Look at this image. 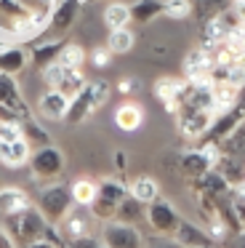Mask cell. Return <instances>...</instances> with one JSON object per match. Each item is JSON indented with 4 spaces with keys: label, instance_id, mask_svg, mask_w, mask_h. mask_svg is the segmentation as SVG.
<instances>
[{
    "label": "cell",
    "instance_id": "cell-10",
    "mask_svg": "<svg viewBox=\"0 0 245 248\" xmlns=\"http://www.w3.org/2000/svg\"><path fill=\"white\" fill-rule=\"evenodd\" d=\"M93 214H91V208H85V205H72L69 208V214L61 219V224L56 227L59 235L67 237L69 243L80 240V237H88L91 235V224H93Z\"/></svg>",
    "mask_w": 245,
    "mask_h": 248
},
{
    "label": "cell",
    "instance_id": "cell-40",
    "mask_svg": "<svg viewBox=\"0 0 245 248\" xmlns=\"http://www.w3.org/2000/svg\"><path fill=\"white\" fill-rule=\"evenodd\" d=\"M133 88H136V83H133L131 78H122V80L117 83V91H120V93H131Z\"/></svg>",
    "mask_w": 245,
    "mask_h": 248
},
{
    "label": "cell",
    "instance_id": "cell-4",
    "mask_svg": "<svg viewBox=\"0 0 245 248\" xmlns=\"http://www.w3.org/2000/svg\"><path fill=\"white\" fill-rule=\"evenodd\" d=\"M128 198V187L120 182V179H101L99 182V192H96V200L91 203V214H93L96 221H109L115 219L117 205Z\"/></svg>",
    "mask_w": 245,
    "mask_h": 248
},
{
    "label": "cell",
    "instance_id": "cell-32",
    "mask_svg": "<svg viewBox=\"0 0 245 248\" xmlns=\"http://www.w3.org/2000/svg\"><path fill=\"white\" fill-rule=\"evenodd\" d=\"M189 14H192V0H163V16L181 22Z\"/></svg>",
    "mask_w": 245,
    "mask_h": 248
},
{
    "label": "cell",
    "instance_id": "cell-5",
    "mask_svg": "<svg viewBox=\"0 0 245 248\" xmlns=\"http://www.w3.org/2000/svg\"><path fill=\"white\" fill-rule=\"evenodd\" d=\"M30 168H32V176L40 179V182H56L64 173V168H67V157H64V152L59 147L43 144L32 152Z\"/></svg>",
    "mask_w": 245,
    "mask_h": 248
},
{
    "label": "cell",
    "instance_id": "cell-21",
    "mask_svg": "<svg viewBox=\"0 0 245 248\" xmlns=\"http://www.w3.org/2000/svg\"><path fill=\"white\" fill-rule=\"evenodd\" d=\"M240 91H243V88L232 86V83H227V80H216V83H213L216 115H221V112H227V109L237 107V104H240Z\"/></svg>",
    "mask_w": 245,
    "mask_h": 248
},
{
    "label": "cell",
    "instance_id": "cell-11",
    "mask_svg": "<svg viewBox=\"0 0 245 248\" xmlns=\"http://www.w3.org/2000/svg\"><path fill=\"white\" fill-rule=\"evenodd\" d=\"M213 67H216V54H211L208 48H195L186 54L184 64H181V70H184V80L189 83H200V80H211V72Z\"/></svg>",
    "mask_w": 245,
    "mask_h": 248
},
{
    "label": "cell",
    "instance_id": "cell-15",
    "mask_svg": "<svg viewBox=\"0 0 245 248\" xmlns=\"http://www.w3.org/2000/svg\"><path fill=\"white\" fill-rule=\"evenodd\" d=\"M0 107H8V109H16V112L21 115V118H32L30 115V107H27L24 96H21L19 91V83H16L14 75H5V72H0Z\"/></svg>",
    "mask_w": 245,
    "mask_h": 248
},
{
    "label": "cell",
    "instance_id": "cell-30",
    "mask_svg": "<svg viewBox=\"0 0 245 248\" xmlns=\"http://www.w3.org/2000/svg\"><path fill=\"white\" fill-rule=\"evenodd\" d=\"M59 64L69 67V70H83L85 64V51L77 43H64V48L59 51Z\"/></svg>",
    "mask_w": 245,
    "mask_h": 248
},
{
    "label": "cell",
    "instance_id": "cell-13",
    "mask_svg": "<svg viewBox=\"0 0 245 248\" xmlns=\"http://www.w3.org/2000/svg\"><path fill=\"white\" fill-rule=\"evenodd\" d=\"M184 91H186V80H179V78H160V80H154V96L163 102L165 112L170 115L179 112Z\"/></svg>",
    "mask_w": 245,
    "mask_h": 248
},
{
    "label": "cell",
    "instance_id": "cell-14",
    "mask_svg": "<svg viewBox=\"0 0 245 248\" xmlns=\"http://www.w3.org/2000/svg\"><path fill=\"white\" fill-rule=\"evenodd\" d=\"M30 157H32V147L24 136L19 139H0V163L8 168H21V166H30Z\"/></svg>",
    "mask_w": 245,
    "mask_h": 248
},
{
    "label": "cell",
    "instance_id": "cell-29",
    "mask_svg": "<svg viewBox=\"0 0 245 248\" xmlns=\"http://www.w3.org/2000/svg\"><path fill=\"white\" fill-rule=\"evenodd\" d=\"M131 14H133V22L149 24L152 19H157L163 14V3L160 0H138V3L131 6Z\"/></svg>",
    "mask_w": 245,
    "mask_h": 248
},
{
    "label": "cell",
    "instance_id": "cell-27",
    "mask_svg": "<svg viewBox=\"0 0 245 248\" xmlns=\"http://www.w3.org/2000/svg\"><path fill=\"white\" fill-rule=\"evenodd\" d=\"M128 192L133 195L136 200H141V203H152V200H157L160 198V184H157V179L154 176H136L131 182V187H128Z\"/></svg>",
    "mask_w": 245,
    "mask_h": 248
},
{
    "label": "cell",
    "instance_id": "cell-31",
    "mask_svg": "<svg viewBox=\"0 0 245 248\" xmlns=\"http://www.w3.org/2000/svg\"><path fill=\"white\" fill-rule=\"evenodd\" d=\"M234 0H192V11L197 14V16L208 19L213 16V14H221L227 11V8H232Z\"/></svg>",
    "mask_w": 245,
    "mask_h": 248
},
{
    "label": "cell",
    "instance_id": "cell-33",
    "mask_svg": "<svg viewBox=\"0 0 245 248\" xmlns=\"http://www.w3.org/2000/svg\"><path fill=\"white\" fill-rule=\"evenodd\" d=\"M21 131H24V139L30 141V144L35 141V144L43 147V144H48V139H51V136H48V131L43 128L37 120H32V118H27L24 123H21Z\"/></svg>",
    "mask_w": 245,
    "mask_h": 248
},
{
    "label": "cell",
    "instance_id": "cell-12",
    "mask_svg": "<svg viewBox=\"0 0 245 248\" xmlns=\"http://www.w3.org/2000/svg\"><path fill=\"white\" fill-rule=\"evenodd\" d=\"M32 64V54L24 43H3L0 46V72L19 75Z\"/></svg>",
    "mask_w": 245,
    "mask_h": 248
},
{
    "label": "cell",
    "instance_id": "cell-18",
    "mask_svg": "<svg viewBox=\"0 0 245 248\" xmlns=\"http://www.w3.org/2000/svg\"><path fill=\"white\" fill-rule=\"evenodd\" d=\"M32 8L24 0H0V32H14V27L30 14Z\"/></svg>",
    "mask_w": 245,
    "mask_h": 248
},
{
    "label": "cell",
    "instance_id": "cell-23",
    "mask_svg": "<svg viewBox=\"0 0 245 248\" xmlns=\"http://www.w3.org/2000/svg\"><path fill=\"white\" fill-rule=\"evenodd\" d=\"M115 219L117 221H125V224H141V221H147V203L136 200L131 192H128V198L117 205Z\"/></svg>",
    "mask_w": 245,
    "mask_h": 248
},
{
    "label": "cell",
    "instance_id": "cell-22",
    "mask_svg": "<svg viewBox=\"0 0 245 248\" xmlns=\"http://www.w3.org/2000/svg\"><path fill=\"white\" fill-rule=\"evenodd\" d=\"M69 192H72L75 205L91 208V203L96 200V192H99V182H96L93 176H77L72 184H69Z\"/></svg>",
    "mask_w": 245,
    "mask_h": 248
},
{
    "label": "cell",
    "instance_id": "cell-43",
    "mask_svg": "<svg viewBox=\"0 0 245 248\" xmlns=\"http://www.w3.org/2000/svg\"><path fill=\"white\" fill-rule=\"evenodd\" d=\"M234 3H245V0H234Z\"/></svg>",
    "mask_w": 245,
    "mask_h": 248
},
{
    "label": "cell",
    "instance_id": "cell-37",
    "mask_svg": "<svg viewBox=\"0 0 245 248\" xmlns=\"http://www.w3.org/2000/svg\"><path fill=\"white\" fill-rule=\"evenodd\" d=\"M224 248H245V230H237L232 237H227Z\"/></svg>",
    "mask_w": 245,
    "mask_h": 248
},
{
    "label": "cell",
    "instance_id": "cell-19",
    "mask_svg": "<svg viewBox=\"0 0 245 248\" xmlns=\"http://www.w3.org/2000/svg\"><path fill=\"white\" fill-rule=\"evenodd\" d=\"M30 205L32 200L21 187H0V214L3 216H14L19 211L30 208Z\"/></svg>",
    "mask_w": 245,
    "mask_h": 248
},
{
    "label": "cell",
    "instance_id": "cell-1",
    "mask_svg": "<svg viewBox=\"0 0 245 248\" xmlns=\"http://www.w3.org/2000/svg\"><path fill=\"white\" fill-rule=\"evenodd\" d=\"M8 235L14 237L16 248H24L35 240H59V230L40 214V208L35 203L30 208L19 211V214L8 216Z\"/></svg>",
    "mask_w": 245,
    "mask_h": 248
},
{
    "label": "cell",
    "instance_id": "cell-16",
    "mask_svg": "<svg viewBox=\"0 0 245 248\" xmlns=\"http://www.w3.org/2000/svg\"><path fill=\"white\" fill-rule=\"evenodd\" d=\"M69 104H72V96L56 91V88H48V91L37 99V109H40V115L48 120H64L69 112Z\"/></svg>",
    "mask_w": 245,
    "mask_h": 248
},
{
    "label": "cell",
    "instance_id": "cell-36",
    "mask_svg": "<svg viewBox=\"0 0 245 248\" xmlns=\"http://www.w3.org/2000/svg\"><path fill=\"white\" fill-rule=\"evenodd\" d=\"M144 248H184V246H181L176 237H163V235H160L157 240H152L149 246H144Z\"/></svg>",
    "mask_w": 245,
    "mask_h": 248
},
{
    "label": "cell",
    "instance_id": "cell-39",
    "mask_svg": "<svg viewBox=\"0 0 245 248\" xmlns=\"http://www.w3.org/2000/svg\"><path fill=\"white\" fill-rule=\"evenodd\" d=\"M24 248H61V246H59V240H35Z\"/></svg>",
    "mask_w": 245,
    "mask_h": 248
},
{
    "label": "cell",
    "instance_id": "cell-38",
    "mask_svg": "<svg viewBox=\"0 0 245 248\" xmlns=\"http://www.w3.org/2000/svg\"><path fill=\"white\" fill-rule=\"evenodd\" d=\"M72 248H107L104 246V240H93V237H80V240H75L72 243Z\"/></svg>",
    "mask_w": 245,
    "mask_h": 248
},
{
    "label": "cell",
    "instance_id": "cell-8",
    "mask_svg": "<svg viewBox=\"0 0 245 248\" xmlns=\"http://www.w3.org/2000/svg\"><path fill=\"white\" fill-rule=\"evenodd\" d=\"M216 112L213 109H192V107H181L176 112V125H179V134L184 139H202L208 136Z\"/></svg>",
    "mask_w": 245,
    "mask_h": 248
},
{
    "label": "cell",
    "instance_id": "cell-2",
    "mask_svg": "<svg viewBox=\"0 0 245 248\" xmlns=\"http://www.w3.org/2000/svg\"><path fill=\"white\" fill-rule=\"evenodd\" d=\"M35 205L40 208V214L46 216L53 227H59L61 219L69 214V208L75 205V200H72V192H69L67 184L51 182V184H46V187H40Z\"/></svg>",
    "mask_w": 245,
    "mask_h": 248
},
{
    "label": "cell",
    "instance_id": "cell-26",
    "mask_svg": "<svg viewBox=\"0 0 245 248\" xmlns=\"http://www.w3.org/2000/svg\"><path fill=\"white\" fill-rule=\"evenodd\" d=\"M101 19H104L107 30H120V27H131L133 14H131V6H125V3H109L101 14Z\"/></svg>",
    "mask_w": 245,
    "mask_h": 248
},
{
    "label": "cell",
    "instance_id": "cell-17",
    "mask_svg": "<svg viewBox=\"0 0 245 248\" xmlns=\"http://www.w3.org/2000/svg\"><path fill=\"white\" fill-rule=\"evenodd\" d=\"M173 237L184 248H213V243H216L205 227L192 224V221H186V219H181V224H179V230H176Z\"/></svg>",
    "mask_w": 245,
    "mask_h": 248
},
{
    "label": "cell",
    "instance_id": "cell-24",
    "mask_svg": "<svg viewBox=\"0 0 245 248\" xmlns=\"http://www.w3.org/2000/svg\"><path fill=\"white\" fill-rule=\"evenodd\" d=\"M208 168H211V166H208V160L202 157L200 150H186L184 155L179 157V171L184 173L186 179H192V182H195V179H200Z\"/></svg>",
    "mask_w": 245,
    "mask_h": 248
},
{
    "label": "cell",
    "instance_id": "cell-41",
    "mask_svg": "<svg viewBox=\"0 0 245 248\" xmlns=\"http://www.w3.org/2000/svg\"><path fill=\"white\" fill-rule=\"evenodd\" d=\"M234 14H237V22H245V3H232Z\"/></svg>",
    "mask_w": 245,
    "mask_h": 248
},
{
    "label": "cell",
    "instance_id": "cell-6",
    "mask_svg": "<svg viewBox=\"0 0 245 248\" xmlns=\"http://www.w3.org/2000/svg\"><path fill=\"white\" fill-rule=\"evenodd\" d=\"M147 224H149V230L157 232V235L173 237L176 230H179V224H181V216H179V211L173 208L170 200L157 198V200H152V203H147Z\"/></svg>",
    "mask_w": 245,
    "mask_h": 248
},
{
    "label": "cell",
    "instance_id": "cell-28",
    "mask_svg": "<svg viewBox=\"0 0 245 248\" xmlns=\"http://www.w3.org/2000/svg\"><path fill=\"white\" fill-rule=\"evenodd\" d=\"M136 43V35H133L131 27H120V30H109V38H107V48L115 56H122L133 48Z\"/></svg>",
    "mask_w": 245,
    "mask_h": 248
},
{
    "label": "cell",
    "instance_id": "cell-3",
    "mask_svg": "<svg viewBox=\"0 0 245 248\" xmlns=\"http://www.w3.org/2000/svg\"><path fill=\"white\" fill-rule=\"evenodd\" d=\"M109 102V86L104 80H91L80 88L77 93L72 96V104H69V112H67V120L69 123H80L85 120L88 115H93L101 104Z\"/></svg>",
    "mask_w": 245,
    "mask_h": 248
},
{
    "label": "cell",
    "instance_id": "cell-9",
    "mask_svg": "<svg viewBox=\"0 0 245 248\" xmlns=\"http://www.w3.org/2000/svg\"><path fill=\"white\" fill-rule=\"evenodd\" d=\"M101 240L107 248H144V237L136 224H125V221L109 219L101 227Z\"/></svg>",
    "mask_w": 245,
    "mask_h": 248
},
{
    "label": "cell",
    "instance_id": "cell-44",
    "mask_svg": "<svg viewBox=\"0 0 245 248\" xmlns=\"http://www.w3.org/2000/svg\"><path fill=\"white\" fill-rule=\"evenodd\" d=\"M0 46H3V43H0Z\"/></svg>",
    "mask_w": 245,
    "mask_h": 248
},
{
    "label": "cell",
    "instance_id": "cell-35",
    "mask_svg": "<svg viewBox=\"0 0 245 248\" xmlns=\"http://www.w3.org/2000/svg\"><path fill=\"white\" fill-rule=\"evenodd\" d=\"M88 56H91V62H93L96 70H104V67H109V62H112V56H115V54H112L107 46H99V48H93Z\"/></svg>",
    "mask_w": 245,
    "mask_h": 248
},
{
    "label": "cell",
    "instance_id": "cell-34",
    "mask_svg": "<svg viewBox=\"0 0 245 248\" xmlns=\"http://www.w3.org/2000/svg\"><path fill=\"white\" fill-rule=\"evenodd\" d=\"M227 46H232L234 51H245V22H237L232 30H229L227 40H224Z\"/></svg>",
    "mask_w": 245,
    "mask_h": 248
},
{
    "label": "cell",
    "instance_id": "cell-20",
    "mask_svg": "<svg viewBox=\"0 0 245 248\" xmlns=\"http://www.w3.org/2000/svg\"><path fill=\"white\" fill-rule=\"evenodd\" d=\"M141 123H144V109L138 107L136 102H122L120 107L115 109V125L120 131H125V134L138 131Z\"/></svg>",
    "mask_w": 245,
    "mask_h": 248
},
{
    "label": "cell",
    "instance_id": "cell-42",
    "mask_svg": "<svg viewBox=\"0 0 245 248\" xmlns=\"http://www.w3.org/2000/svg\"><path fill=\"white\" fill-rule=\"evenodd\" d=\"M115 166H117V171L125 168V152H115Z\"/></svg>",
    "mask_w": 245,
    "mask_h": 248
},
{
    "label": "cell",
    "instance_id": "cell-7",
    "mask_svg": "<svg viewBox=\"0 0 245 248\" xmlns=\"http://www.w3.org/2000/svg\"><path fill=\"white\" fill-rule=\"evenodd\" d=\"M40 72H43V83H46L48 88H56V91L67 93V96H75V93L88 83L83 75V70H69V67L59 64V62H51V64L43 67Z\"/></svg>",
    "mask_w": 245,
    "mask_h": 248
},
{
    "label": "cell",
    "instance_id": "cell-25",
    "mask_svg": "<svg viewBox=\"0 0 245 248\" xmlns=\"http://www.w3.org/2000/svg\"><path fill=\"white\" fill-rule=\"evenodd\" d=\"M64 48L61 40H43V43L32 46L30 54H32V64L37 67V70H43V67H48L51 62L59 59V51Z\"/></svg>",
    "mask_w": 245,
    "mask_h": 248
}]
</instances>
